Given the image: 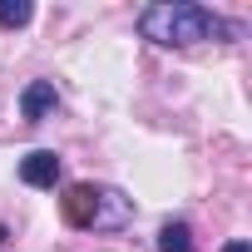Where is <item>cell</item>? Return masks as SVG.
Returning <instances> with one entry per match:
<instances>
[{
	"instance_id": "7a4b0ae2",
	"label": "cell",
	"mask_w": 252,
	"mask_h": 252,
	"mask_svg": "<svg viewBox=\"0 0 252 252\" xmlns=\"http://www.w3.org/2000/svg\"><path fill=\"white\" fill-rule=\"evenodd\" d=\"M60 208H64V222L69 227H94V218H99V188L94 183H74Z\"/></svg>"
},
{
	"instance_id": "3957f363",
	"label": "cell",
	"mask_w": 252,
	"mask_h": 252,
	"mask_svg": "<svg viewBox=\"0 0 252 252\" xmlns=\"http://www.w3.org/2000/svg\"><path fill=\"white\" fill-rule=\"evenodd\" d=\"M60 109V89L50 84V79H30L25 89H20V114L30 119V124H40V119H50Z\"/></svg>"
},
{
	"instance_id": "6da1fadb",
	"label": "cell",
	"mask_w": 252,
	"mask_h": 252,
	"mask_svg": "<svg viewBox=\"0 0 252 252\" xmlns=\"http://www.w3.org/2000/svg\"><path fill=\"white\" fill-rule=\"evenodd\" d=\"M139 30L154 45H203V40H222L227 20H218L203 5H188V0H163L139 15Z\"/></svg>"
},
{
	"instance_id": "52a82bcc",
	"label": "cell",
	"mask_w": 252,
	"mask_h": 252,
	"mask_svg": "<svg viewBox=\"0 0 252 252\" xmlns=\"http://www.w3.org/2000/svg\"><path fill=\"white\" fill-rule=\"evenodd\" d=\"M30 15H35L30 0H0V30H20L30 25Z\"/></svg>"
},
{
	"instance_id": "5b68a950",
	"label": "cell",
	"mask_w": 252,
	"mask_h": 252,
	"mask_svg": "<svg viewBox=\"0 0 252 252\" xmlns=\"http://www.w3.org/2000/svg\"><path fill=\"white\" fill-rule=\"evenodd\" d=\"M129 213H134V203L124 198L119 188H99V218H94V227H124Z\"/></svg>"
},
{
	"instance_id": "ba28073f",
	"label": "cell",
	"mask_w": 252,
	"mask_h": 252,
	"mask_svg": "<svg viewBox=\"0 0 252 252\" xmlns=\"http://www.w3.org/2000/svg\"><path fill=\"white\" fill-rule=\"evenodd\" d=\"M222 252H252V247H247V242H242V237H237V242H227V247H222Z\"/></svg>"
},
{
	"instance_id": "277c9868",
	"label": "cell",
	"mask_w": 252,
	"mask_h": 252,
	"mask_svg": "<svg viewBox=\"0 0 252 252\" xmlns=\"http://www.w3.org/2000/svg\"><path fill=\"white\" fill-rule=\"evenodd\" d=\"M20 183H25V188H55V183H60V158H55V149L25 154V158H20Z\"/></svg>"
},
{
	"instance_id": "9c48e42d",
	"label": "cell",
	"mask_w": 252,
	"mask_h": 252,
	"mask_svg": "<svg viewBox=\"0 0 252 252\" xmlns=\"http://www.w3.org/2000/svg\"><path fill=\"white\" fill-rule=\"evenodd\" d=\"M5 237H10V232H5V222H0V247H5Z\"/></svg>"
},
{
	"instance_id": "8992f818",
	"label": "cell",
	"mask_w": 252,
	"mask_h": 252,
	"mask_svg": "<svg viewBox=\"0 0 252 252\" xmlns=\"http://www.w3.org/2000/svg\"><path fill=\"white\" fill-rule=\"evenodd\" d=\"M158 247H163V252H193V227H188V222H163Z\"/></svg>"
}]
</instances>
